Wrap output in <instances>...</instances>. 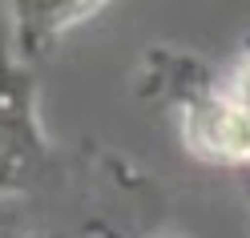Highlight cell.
<instances>
[{
	"label": "cell",
	"instance_id": "1",
	"mask_svg": "<svg viewBox=\"0 0 250 238\" xmlns=\"http://www.w3.org/2000/svg\"><path fill=\"white\" fill-rule=\"evenodd\" d=\"M162 97L178 109L182 146L206 166L250 170V109L226 93L222 81L182 53H149Z\"/></svg>",
	"mask_w": 250,
	"mask_h": 238
},
{
	"label": "cell",
	"instance_id": "2",
	"mask_svg": "<svg viewBox=\"0 0 250 238\" xmlns=\"http://www.w3.org/2000/svg\"><path fill=\"white\" fill-rule=\"evenodd\" d=\"M53 141L41 121V85L33 65L0 41V202L21 198L49 178Z\"/></svg>",
	"mask_w": 250,
	"mask_h": 238
},
{
	"label": "cell",
	"instance_id": "3",
	"mask_svg": "<svg viewBox=\"0 0 250 238\" xmlns=\"http://www.w3.org/2000/svg\"><path fill=\"white\" fill-rule=\"evenodd\" d=\"M109 4L105 0H12L8 4V44L17 49L21 61H41L57 49V41H65L73 28L89 24L101 17Z\"/></svg>",
	"mask_w": 250,
	"mask_h": 238
},
{
	"label": "cell",
	"instance_id": "4",
	"mask_svg": "<svg viewBox=\"0 0 250 238\" xmlns=\"http://www.w3.org/2000/svg\"><path fill=\"white\" fill-rule=\"evenodd\" d=\"M222 85H226V93H230V97L238 101V105H246V109H250V53H246V49L238 53V61H234L230 73L222 77Z\"/></svg>",
	"mask_w": 250,
	"mask_h": 238
},
{
	"label": "cell",
	"instance_id": "5",
	"mask_svg": "<svg viewBox=\"0 0 250 238\" xmlns=\"http://www.w3.org/2000/svg\"><path fill=\"white\" fill-rule=\"evenodd\" d=\"M242 49H246V53H250V33H246V37H242Z\"/></svg>",
	"mask_w": 250,
	"mask_h": 238
},
{
	"label": "cell",
	"instance_id": "6",
	"mask_svg": "<svg viewBox=\"0 0 250 238\" xmlns=\"http://www.w3.org/2000/svg\"><path fill=\"white\" fill-rule=\"evenodd\" d=\"M0 238H17V234H0Z\"/></svg>",
	"mask_w": 250,
	"mask_h": 238
}]
</instances>
